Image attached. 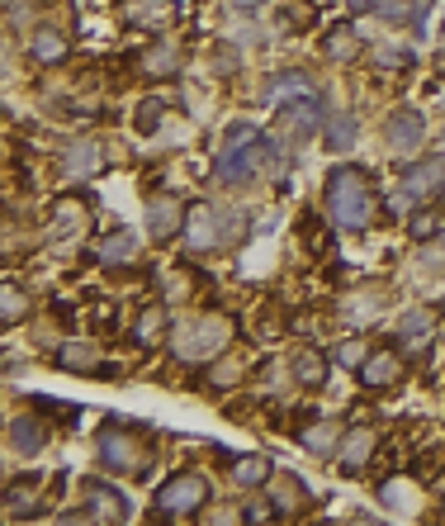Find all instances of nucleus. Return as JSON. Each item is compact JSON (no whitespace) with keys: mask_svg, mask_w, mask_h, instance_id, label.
<instances>
[{"mask_svg":"<svg viewBox=\"0 0 445 526\" xmlns=\"http://www.w3.org/2000/svg\"><path fill=\"white\" fill-rule=\"evenodd\" d=\"M261 162L280 166L275 143H270L256 124H232L228 138H223V152H218V162H214V176H218V185H232V190H237V185H247L251 176L261 171Z\"/></svg>","mask_w":445,"mask_h":526,"instance_id":"f257e3e1","label":"nucleus"},{"mask_svg":"<svg viewBox=\"0 0 445 526\" xmlns=\"http://www.w3.org/2000/svg\"><path fill=\"white\" fill-rule=\"evenodd\" d=\"M327 214L346 233H365L374 223V185L356 166H337L327 176Z\"/></svg>","mask_w":445,"mask_h":526,"instance_id":"f03ea898","label":"nucleus"},{"mask_svg":"<svg viewBox=\"0 0 445 526\" xmlns=\"http://www.w3.org/2000/svg\"><path fill=\"white\" fill-rule=\"evenodd\" d=\"M232 342V318L228 313H190L171 327V351L180 361H218Z\"/></svg>","mask_w":445,"mask_h":526,"instance_id":"7ed1b4c3","label":"nucleus"},{"mask_svg":"<svg viewBox=\"0 0 445 526\" xmlns=\"http://www.w3.org/2000/svg\"><path fill=\"white\" fill-rule=\"evenodd\" d=\"M247 228V214H237V209H209V204H199L190 209V223H185V242L195 247V252H218V247H228L232 237Z\"/></svg>","mask_w":445,"mask_h":526,"instance_id":"20e7f679","label":"nucleus"},{"mask_svg":"<svg viewBox=\"0 0 445 526\" xmlns=\"http://www.w3.org/2000/svg\"><path fill=\"white\" fill-rule=\"evenodd\" d=\"M214 498V484L204 479L199 470H180L171 474L166 484L157 489V512L161 517H190V512H204Z\"/></svg>","mask_w":445,"mask_h":526,"instance_id":"39448f33","label":"nucleus"},{"mask_svg":"<svg viewBox=\"0 0 445 526\" xmlns=\"http://www.w3.org/2000/svg\"><path fill=\"white\" fill-rule=\"evenodd\" d=\"M95 455H100V470L105 474H128V479L147 474V465H152L147 451L124 432V427H105L100 441H95Z\"/></svg>","mask_w":445,"mask_h":526,"instance_id":"423d86ee","label":"nucleus"},{"mask_svg":"<svg viewBox=\"0 0 445 526\" xmlns=\"http://www.w3.org/2000/svg\"><path fill=\"white\" fill-rule=\"evenodd\" d=\"M275 119H280V133H285V138H299V143L303 138H313L318 124H327L318 95H289V100H280Z\"/></svg>","mask_w":445,"mask_h":526,"instance_id":"0eeeda50","label":"nucleus"},{"mask_svg":"<svg viewBox=\"0 0 445 526\" xmlns=\"http://www.w3.org/2000/svg\"><path fill=\"white\" fill-rule=\"evenodd\" d=\"M445 195V157H422L403 171V200L431 204Z\"/></svg>","mask_w":445,"mask_h":526,"instance_id":"6e6552de","label":"nucleus"},{"mask_svg":"<svg viewBox=\"0 0 445 526\" xmlns=\"http://www.w3.org/2000/svg\"><path fill=\"white\" fill-rule=\"evenodd\" d=\"M185 223H190L185 200H176V195H157V200H147V233L152 237H161V242L185 237Z\"/></svg>","mask_w":445,"mask_h":526,"instance_id":"1a4fd4ad","label":"nucleus"},{"mask_svg":"<svg viewBox=\"0 0 445 526\" xmlns=\"http://www.w3.org/2000/svg\"><path fill=\"white\" fill-rule=\"evenodd\" d=\"M384 309H389V290H384V285H360L356 294L341 299V323L346 327H370Z\"/></svg>","mask_w":445,"mask_h":526,"instance_id":"9d476101","label":"nucleus"},{"mask_svg":"<svg viewBox=\"0 0 445 526\" xmlns=\"http://www.w3.org/2000/svg\"><path fill=\"white\" fill-rule=\"evenodd\" d=\"M431 337H436V313L431 309H408L398 323H393V342L403 346V351H427Z\"/></svg>","mask_w":445,"mask_h":526,"instance_id":"9b49d317","label":"nucleus"},{"mask_svg":"<svg viewBox=\"0 0 445 526\" xmlns=\"http://www.w3.org/2000/svg\"><path fill=\"white\" fill-rule=\"evenodd\" d=\"M356 375L370 394H384V389H398V384H403V361H398L393 351H370V361L360 365Z\"/></svg>","mask_w":445,"mask_h":526,"instance_id":"f8f14e48","label":"nucleus"},{"mask_svg":"<svg viewBox=\"0 0 445 526\" xmlns=\"http://www.w3.org/2000/svg\"><path fill=\"white\" fill-rule=\"evenodd\" d=\"M128 498L119 489H109L100 479H86V517H100V522H128Z\"/></svg>","mask_w":445,"mask_h":526,"instance_id":"ddd939ff","label":"nucleus"},{"mask_svg":"<svg viewBox=\"0 0 445 526\" xmlns=\"http://www.w3.org/2000/svg\"><path fill=\"white\" fill-rule=\"evenodd\" d=\"M422 133H427V124H422L417 109H393L389 124H384V143H389L393 152H412V147L422 143Z\"/></svg>","mask_w":445,"mask_h":526,"instance_id":"4468645a","label":"nucleus"},{"mask_svg":"<svg viewBox=\"0 0 445 526\" xmlns=\"http://www.w3.org/2000/svg\"><path fill=\"white\" fill-rule=\"evenodd\" d=\"M374 446H379V436H374V427H351V432H341V446H337L341 470L351 474V470H360V465H370Z\"/></svg>","mask_w":445,"mask_h":526,"instance_id":"2eb2a0df","label":"nucleus"},{"mask_svg":"<svg viewBox=\"0 0 445 526\" xmlns=\"http://www.w3.org/2000/svg\"><path fill=\"white\" fill-rule=\"evenodd\" d=\"M53 233L57 237L90 233V200H81V195H62V200L53 204Z\"/></svg>","mask_w":445,"mask_h":526,"instance_id":"dca6fc26","label":"nucleus"},{"mask_svg":"<svg viewBox=\"0 0 445 526\" xmlns=\"http://www.w3.org/2000/svg\"><path fill=\"white\" fill-rule=\"evenodd\" d=\"M270 503L280 517H294V512L308 508V484H303L299 474H275L270 479Z\"/></svg>","mask_w":445,"mask_h":526,"instance_id":"f3484780","label":"nucleus"},{"mask_svg":"<svg viewBox=\"0 0 445 526\" xmlns=\"http://www.w3.org/2000/svg\"><path fill=\"white\" fill-rule=\"evenodd\" d=\"M124 15L138 29H166L176 19V0H124Z\"/></svg>","mask_w":445,"mask_h":526,"instance_id":"a211bd4d","label":"nucleus"},{"mask_svg":"<svg viewBox=\"0 0 445 526\" xmlns=\"http://www.w3.org/2000/svg\"><path fill=\"white\" fill-rule=\"evenodd\" d=\"M5 436H10V446H15L19 455H38L48 446V422H38L24 413V418H10V432Z\"/></svg>","mask_w":445,"mask_h":526,"instance_id":"6ab92c4d","label":"nucleus"},{"mask_svg":"<svg viewBox=\"0 0 445 526\" xmlns=\"http://www.w3.org/2000/svg\"><path fill=\"white\" fill-rule=\"evenodd\" d=\"M100 166H105V152H100V143H90V138H81V143H72L62 152V171L67 176H95Z\"/></svg>","mask_w":445,"mask_h":526,"instance_id":"aec40b11","label":"nucleus"},{"mask_svg":"<svg viewBox=\"0 0 445 526\" xmlns=\"http://www.w3.org/2000/svg\"><path fill=\"white\" fill-rule=\"evenodd\" d=\"M95 256H100L105 266H128V261L138 256V233H128V228L105 233V237H100V247H95Z\"/></svg>","mask_w":445,"mask_h":526,"instance_id":"412c9836","label":"nucleus"},{"mask_svg":"<svg viewBox=\"0 0 445 526\" xmlns=\"http://www.w3.org/2000/svg\"><path fill=\"white\" fill-rule=\"evenodd\" d=\"M232 479H237V489H261L275 479V465L266 455H242V460H232Z\"/></svg>","mask_w":445,"mask_h":526,"instance_id":"4be33fe9","label":"nucleus"},{"mask_svg":"<svg viewBox=\"0 0 445 526\" xmlns=\"http://www.w3.org/2000/svg\"><path fill=\"white\" fill-rule=\"evenodd\" d=\"M289 370H294V380H299V384H313V389H322V384H327V356H322L318 346H303Z\"/></svg>","mask_w":445,"mask_h":526,"instance_id":"5701e85b","label":"nucleus"},{"mask_svg":"<svg viewBox=\"0 0 445 526\" xmlns=\"http://www.w3.org/2000/svg\"><path fill=\"white\" fill-rule=\"evenodd\" d=\"M143 72L147 76H176L180 72V48L176 43H152L143 53Z\"/></svg>","mask_w":445,"mask_h":526,"instance_id":"b1692460","label":"nucleus"},{"mask_svg":"<svg viewBox=\"0 0 445 526\" xmlns=\"http://www.w3.org/2000/svg\"><path fill=\"white\" fill-rule=\"evenodd\" d=\"M322 53L332 57V62H346V57L360 53V34L351 24H337V29H327V38H322Z\"/></svg>","mask_w":445,"mask_h":526,"instance_id":"393cba45","label":"nucleus"},{"mask_svg":"<svg viewBox=\"0 0 445 526\" xmlns=\"http://www.w3.org/2000/svg\"><path fill=\"white\" fill-rule=\"evenodd\" d=\"M379 498H384V508L398 512V517H412V512H417V489H412L408 479H389V484L379 489Z\"/></svg>","mask_w":445,"mask_h":526,"instance_id":"a878e982","label":"nucleus"},{"mask_svg":"<svg viewBox=\"0 0 445 526\" xmlns=\"http://www.w3.org/2000/svg\"><path fill=\"white\" fill-rule=\"evenodd\" d=\"M29 53H34V62H67V38L57 34V29H38L34 43H29Z\"/></svg>","mask_w":445,"mask_h":526,"instance_id":"bb28decb","label":"nucleus"},{"mask_svg":"<svg viewBox=\"0 0 445 526\" xmlns=\"http://www.w3.org/2000/svg\"><path fill=\"white\" fill-rule=\"evenodd\" d=\"M57 365H62V370H95L100 356H95L90 342H62L57 346Z\"/></svg>","mask_w":445,"mask_h":526,"instance_id":"cd10ccee","label":"nucleus"},{"mask_svg":"<svg viewBox=\"0 0 445 526\" xmlns=\"http://www.w3.org/2000/svg\"><path fill=\"white\" fill-rule=\"evenodd\" d=\"M166 332V304H152V309H143V318L133 323V337H138V346H152Z\"/></svg>","mask_w":445,"mask_h":526,"instance_id":"c85d7f7f","label":"nucleus"},{"mask_svg":"<svg viewBox=\"0 0 445 526\" xmlns=\"http://www.w3.org/2000/svg\"><path fill=\"white\" fill-rule=\"evenodd\" d=\"M24 318H29V294L15 290V285H5V290H0V323L15 327V323H24Z\"/></svg>","mask_w":445,"mask_h":526,"instance_id":"c756f323","label":"nucleus"},{"mask_svg":"<svg viewBox=\"0 0 445 526\" xmlns=\"http://www.w3.org/2000/svg\"><path fill=\"white\" fill-rule=\"evenodd\" d=\"M356 133H360L356 114H332L327 119V147H337V152H346V147L356 143Z\"/></svg>","mask_w":445,"mask_h":526,"instance_id":"7c9ffc66","label":"nucleus"},{"mask_svg":"<svg viewBox=\"0 0 445 526\" xmlns=\"http://www.w3.org/2000/svg\"><path fill=\"white\" fill-rule=\"evenodd\" d=\"M299 441H303V451H313V455H327V451H337V446H341L337 427H327V422H318V427H303Z\"/></svg>","mask_w":445,"mask_h":526,"instance_id":"2f4dec72","label":"nucleus"},{"mask_svg":"<svg viewBox=\"0 0 445 526\" xmlns=\"http://www.w3.org/2000/svg\"><path fill=\"white\" fill-rule=\"evenodd\" d=\"M5 512H10L15 522H24V517H38L34 489H29V484H10V493H5Z\"/></svg>","mask_w":445,"mask_h":526,"instance_id":"473e14b6","label":"nucleus"},{"mask_svg":"<svg viewBox=\"0 0 445 526\" xmlns=\"http://www.w3.org/2000/svg\"><path fill=\"white\" fill-rule=\"evenodd\" d=\"M242 375H247V365L237 361V356H218V365L209 370V384H214V389H232Z\"/></svg>","mask_w":445,"mask_h":526,"instance_id":"72a5a7b5","label":"nucleus"},{"mask_svg":"<svg viewBox=\"0 0 445 526\" xmlns=\"http://www.w3.org/2000/svg\"><path fill=\"white\" fill-rule=\"evenodd\" d=\"M275 91H280V100H289V95H313V86H308L303 72H280L275 76Z\"/></svg>","mask_w":445,"mask_h":526,"instance_id":"f704fd0d","label":"nucleus"},{"mask_svg":"<svg viewBox=\"0 0 445 526\" xmlns=\"http://www.w3.org/2000/svg\"><path fill=\"white\" fill-rule=\"evenodd\" d=\"M337 361L346 365V370H360V365L370 361V346H365V342H341L337 346Z\"/></svg>","mask_w":445,"mask_h":526,"instance_id":"c9c22d12","label":"nucleus"},{"mask_svg":"<svg viewBox=\"0 0 445 526\" xmlns=\"http://www.w3.org/2000/svg\"><path fill=\"white\" fill-rule=\"evenodd\" d=\"M161 100H143L138 105V133H157V124H161Z\"/></svg>","mask_w":445,"mask_h":526,"instance_id":"e433bc0d","label":"nucleus"},{"mask_svg":"<svg viewBox=\"0 0 445 526\" xmlns=\"http://www.w3.org/2000/svg\"><path fill=\"white\" fill-rule=\"evenodd\" d=\"M441 233V223H436V214H412V237L417 242H427V237Z\"/></svg>","mask_w":445,"mask_h":526,"instance_id":"4c0bfd02","label":"nucleus"},{"mask_svg":"<svg viewBox=\"0 0 445 526\" xmlns=\"http://www.w3.org/2000/svg\"><path fill=\"white\" fill-rule=\"evenodd\" d=\"M374 62H379V67H408L412 53H408V48H379V53H374Z\"/></svg>","mask_w":445,"mask_h":526,"instance_id":"58836bf2","label":"nucleus"},{"mask_svg":"<svg viewBox=\"0 0 445 526\" xmlns=\"http://www.w3.org/2000/svg\"><path fill=\"white\" fill-rule=\"evenodd\" d=\"M237 517H247L242 508H204V522H237Z\"/></svg>","mask_w":445,"mask_h":526,"instance_id":"ea45409f","label":"nucleus"},{"mask_svg":"<svg viewBox=\"0 0 445 526\" xmlns=\"http://www.w3.org/2000/svg\"><path fill=\"white\" fill-rule=\"evenodd\" d=\"M261 5H266V0H232V10H237V15H256Z\"/></svg>","mask_w":445,"mask_h":526,"instance_id":"a19ab883","label":"nucleus"},{"mask_svg":"<svg viewBox=\"0 0 445 526\" xmlns=\"http://www.w3.org/2000/svg\"><path fill=\"white\" fill-rule=\"evenodd\" d=\"M351 10H374V0H351Z\"/></svg>","mask_w":445,"mask_h":526,"instance_id":"79ce46f5","label":"nucleus"}]
</instances>
